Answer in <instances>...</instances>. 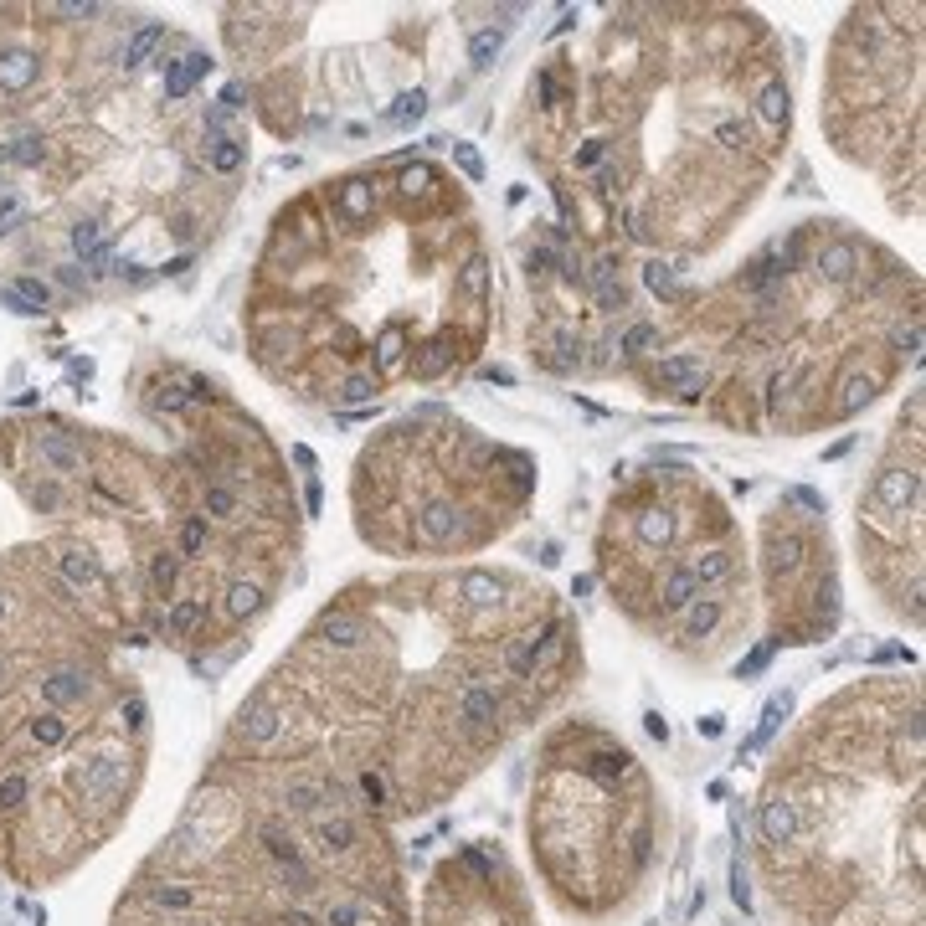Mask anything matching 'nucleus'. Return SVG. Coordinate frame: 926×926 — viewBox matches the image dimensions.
I'll list each match as a JSON object with an SVG mask.
<instances>
[{
	"label": "nucleus",
	"mask_w": 926,
	"mask_h": 926,
	"mask_svg": "<svg viewBox=\"0 0 926 926\" xmlns=\"http://www.w3.org/2000/svg\"><path fill=\"white\" fill-rule=\"evenodd\" d=\"M453 160L463 165V175H469V181H484V160L473 155L469 144H453Z\"/></svg>",
	"instance_id": "18"
},
{
	"label": "nucleus",
	"mask_w": 926,
	"mask_h": 926,
	"mask_svg": "<svg viewBox=\"0 0 926 926\" xmlns=\"http://www.w3.org/2000/svg\"><path fill=\"white\" fill-rule=\"evenodd\" d=\"M5 165H11V160H5V144H0V170H5Z\"/></svg>",
	"instance_id": "20"
},
{
	"label": "nucleus",
	"mask_w": 926,
	"mask_h": 926,
	"mask_svg": "<svg viewBox=\"0 0 926 926\" xmlns=\"http://www.w3.org/2000/svg\"><path fill=\"white\" fill-rule=\"evenodd\" d=\"M654 782L592 720L561 726L531 793V854L561 911L613 916L654 864Z\"/></svg>",
	"instance_id": "2"
},
{
	"label": "nucleus",
	"mask_w": 926,
	"mask_h": 926,
	"mask_svg": "<svg viewBox=\"0 0 926 926\" xmlns=\"http://www.w3.org/2000/svg\"><path fill=\"white\" fill-rule=\"evenodd\" d=\"M896 21H880V5L849 11L834 67H828V103L823 123L839 155L870 165L885 175V155H905L911 170H922V47L905 52V31L922 26V11L901 26L905 11L890 5Z\"/></svg>",
	"instance_id": "5"
},
{
	"label": "nucleus",
	"mask_w": 926,
	"mask_h": 926,
	"mask_svg": "<svg viewBox=\"0 0 926 926\" xmlns=\"http://www.w3.org/2000/svg\"><path fill=\"white\" fill-rule=\"evenodd\" d=\"M0 684H5V658H0Z\"/></svg>",
	"instance_id": "21"
},
{
	"label": "nucleus",
	"mask_w": 926,
	"mask_h": 926,
	"mask_svg": "<svg viewBox=\"0 0 926 926\" xmlns=\"http://www.w3.org/2000/svg\"><path fill=\"white\" fill-rule=\"evenodd\" d=\"M242 160H247V144L237 140V134H226V140H211V144H206V165H211L217 175L242 170Z\"/></svg>",
	"instance_id": "11"
},
{
	"label": "nucleus",
	"mask_w": 926,
	"mask_h": 926,
	"mask_svg": "<svg viewBox=\"0 0 926 926\" xmlns=\"http://www.w3.org/2000/svg\"><path fill=\"white\" fill-rule=\"evenodd\" d=\"M37 453H41V463H47L52 473H78L82 469V448L67 438V432H41Z\"/></svg>",
	"instance_id": "9"
},
{
	"label": "nucleus",
	"mask_w": 926,
	"mask_h": 926,
	"mask_svg": "<svg viewBox=\"0 0 926 926\" xmlns=\"http://www.w3.org/2000/svg\"><path fill=\"white\" fill-rule=\"evenodd\" d=\"M21 217H26V206H21L16 196H5V201H0V237H5V232H11Z\"/></svg>",
	"instance_id": "19"
},
{
	"label": "nucleus",
	"mask_w": 926,
	"mask_h": 926,
	"mask_svg": "<svg viewBox=\"0 0 926 926\" xmlns=\"http://www.w3.org/2000/svg\"><path fill=\"white\" fill-rule=\"evenodd\" d=\"M57 566H62V576L72 582V587H98L103 582V561L88 546H67V551L57 556Z\"/></svg>",
	"instance_id": "10"
},
{
	"label": "nucleus",
	"mask_w": 926,
	"mask_h": 926,
	"mask_svg": "<svg viewBox=\"0 0 926 926\" xmlns=\"http://www.w3.org/2000/svg\"><path fill=\"white\" fill-rule=\"evenodd\" d=\"M597 572L617 607L658 638L705 587L741 572L736 520L695 469H649L613 499Z\"/></svg>",
	"instance_id": "4"
},
{
	"label": "nucleus",
	"mask_w": 926,
	"mask_h": 926,
	"mask_svg": "<svg viewBox=\"0 0 926 926\" xmlns=\"http://www.w3.org/2000/svg\"><path fill=\"white\" fill-rule=\"evenodd\" d=\"M206 531H211V520L206 514H185V525H181V561H191V556H201V546H206Z\"/></svg>",
	"instance_id": "14"
},
{
	"label": "nucleus",
	"mask_w": 926,
	"mask_h": 926,
	"mask_svg": "<svg viewBox=\"0 0 926 926\" xmlns=\"http://www.w3.org/2000/svg\"><path fill=\"white\" fill-rule=\"evenodd\" d=\"M0 617H5V602H0Z\"/></svg>",
	"instance_id": "22"
},
{
	"label": "nucleus",
	"mask_w": 926,
	"mask_h": 926,
	"mask_svg": "<svg viewBox=\"0 0 926 926\" xmlns=\"http://www.w3.org/2000/svg\"><path fill=\"white\" fill-rule=\"evenodd\" d=\"M757 864L798 926H922V684L864 679L803 720L757 808Z\"/></svg>",
	"instance_id": "1"
},
{
	"label": "nucleus",
	"mask_w": 926,
	"mask_h": 926,
	"mask_svg": "<svg viewBox=\"0 0 926 926\" xmlns=\"http://www.w3.org/2000/svg\"><path fill=\"white\" fill-rule=\"evenodd\" d=\"M422 926H535L531 901L499 854L463 849L443 860L422 896Z\"/></svg>",
	"instance_id": "6"
},
{
	"label": "nucleus",
	"mask_w": 926,
	"mask_h": 926,
	"mask_svg": "<svg viewBox=\"0 0 926 926\" xmlns=\"http://www.w3.org/2000/svg\"><path fill=\"white\" fill-rule=\"evenodd\" d=\"M432 422L438 412L407 417L355 458V525L387 556L473 551L520 520L535 489L531 458L494 448L469 422H453L443 479H432Z\"/></svg>",
	"instance_id": "3"
},
{
	"label": "nucleus",
	"mask_w": 926,
	"mask_h": 926,
	"mask_svg": "<svg viewBox=\"0 0 926 926\" xmlns=\"http://www.w3.org/2000/svg\"><path fill=\"white\" fill-rule=\"evenodd\" d=\"M185 402H191V391H185V387H175V381L155 387V407H160V412H181Z\"/></svg>",
	"instance_id": "17"
},
{
	"label": "nucleus",
	"mask_w": 926,
	"mask_h": 926,
	"mask_svg": "<svg viewBox=\"0 0 926 926\" xmlns=\"http://www.w3.org/2000/svg\"><path fill=\"white\" fill-rule=\"evenodd\" d=\"M268 597H263V587L258 582H232L226 587V617H247V613H258Z\"/></svg>",
	"instance_id": "13"
},
{
	"label": "nucleus",
	"mask_w": 926,
	"mask_h": 926,
	"mask_svg": "<svg viewBox=\"0 0 926 926\" xmlns=\"http://www.w3.org/2000/svg\"><path fill=\"white\" fill-rule=\"evenodd\" d=\"M37 78H41V57L31 47H5L0 52V88L5 93H26Z\"/></svg>",
	"instance_id": "7"
},
{
	"label": "nucleus",
	"mask_w": 926,
	"mask_h": 926,
	"mask_svg": "<svg viewBox=\"0 0 926 926\" xmlns=\"http://www.w3.org/2000/svg\"><path fill=\"white\" fill-rule=\"evenodd\" d=\"M206 72H211V57H206V52H185L181 62H165V98H185Z\"/></svg>",
	"instance_id": "8"
},
{
	"label": "nucleus",
	"mask_w": 926,
	"mask_h": 926,
	"mask_svg": "<svg viewBox=\"0 0 926 926\" xmlns=\"http://www.w3.org/2000/svg\"><path fill=\"white\" fill-rule=\"evenodd\" d=\"M499 47H505V31H499V26H489V31H479V37L469 41V57H473V67H494V57H499Z\"/></svg>",
	"instance_id": "16"
},
{
	"label": "nucleus",
	"mask_w": 926,
	"mask_h": 926,
	"mask_svg": "<svg viewBox=\"0 0 926 926\" xmlns=\"http://www.w3.org/2000/svg\"><path fill=\"white\" fill-rule=\"evenodd\" d=\"M165 41V21H149V26H140L134 37L123 41V67H144L149 62V52Z\"/></svg>",
	"instance_id": "12"
},
{
	"label": "nucleus",
	"mask_w": 926,
	"mask_h": 926,
	"mask_svg": "<svg viewBox=\"0 0 926 926\" xmlns=\"http://www.w3.org/2000/svg\"><path fill=\"white\" fill-rule=\"evenodd\" d=\"M175 576H181V556H175V551H155V561H149V587H155V592H170V587H175Z\"/></svg>",
	"instance_id": "15"
}]
</instances>
